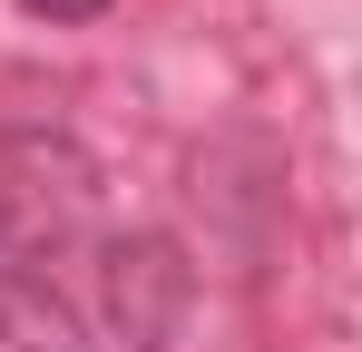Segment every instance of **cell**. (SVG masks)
Segmentation results:
<instances>
[{"instance_id": "3957f363", "label": "cell", "mask_w": 362, "mask_h": 352, "mask_svg": "<svg viewBox=\"0 0 362 352\" xmlns=\"http://www.w3.org/2000/svg\"><path fill=\"white\" fill-rule=\"evenodd\" d=\"M20 10H30V20H98L108 0H20Z\"/></svg>"}, {"instance_id": "7a4b0ae2", "label": "cell", "mask_w": 362, "mask_h": 352, "mask_svg": "<svg viewBox=\"0 0 362 352\" xmlns=\"http://www.w3.org/2000/svg\"><path fill=\"white\" fill-rule=\"evenodd\" d=\"M0 352H88V333L40 274H0Z\"/></svg>"}, {"instance_id": "6da1fadb", "label": "cell", "mask_w": 362, "mask_h": 352, "mask_svg": "<svg viewBox=\"0 0 362 352\" xmlns=\"http://www.w3.org/2000/svg\"><path fill=\"white\" fill-rule=\"evenodd\" d=\"M88 235H98V167L49 127L0 137V254L49 264V254L88 245Z\"/></svg>"}]
</instances>
